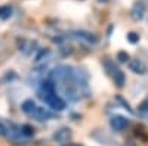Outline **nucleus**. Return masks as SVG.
I'll use <instances>...</instances> for the list:
<instances>
[{"instance_id":"0eeeda50","label":"nucleus","mask_w":148,"mask_h":146,"mask_svg":"<svg viewBox=\"0 0 148 146\" xmlns=\"http://www.w3.org/2000/svg\"><path fill=\"white\" fill-rule=\"evenodd\" d=\"M144 15H145V5L144 3H135V6H133V9H132V16L136 19V21H139V19H142L144 18Z\"/></svg>"},{"instance_id":"dca6fc26","label":"nucleus","mask_w":148,"mask_h":146,"mask_svg":"<svg viewBox=\"0 0 148 146\" xmlns=\"http://www.w3.org/2000/svg\"><path fill=\"white\" fill-rule=\"evenodd\" d=\"M64 146H80V145H71V143H68V145H64Z\"/></svg>"},{"instance_id":"f8f14e48","label":"nucleus","mask_w":148,"mask_h":146,"mask_svg":"<svg viewBox=\"0 0 148 146\" xmlns=\"http://www.w3.org/2000/svg\"><path fill=\"white\" fill-rule=\"evenodd\" d=\"M19 131H21V134H24V136H33L34 134V131H33V128L30 126H22L19 128Z\"/></svg>"},{"instance_id":"20e7f679","label":"nucleus","mask_w":148,"mask_h":146,"mask_svg":"<svg viewBox=\"0 0 148 146\" xmlns=\"http://www.w3.org/2000/svg\"><path fill=\"white\" fill-rule=\"evenodd\" d=\"M53 139H55V142H58V143H61V145H65V143L71 139V131H70V128H61V130H58L55 134H53Z\"/></svg>"},{"instance_id":"6e6552de","label":"nucleus","mask_w":148,"mask_h":146,"mask_svg":"<svg viewBox=\"0 0 148 146\" xmlns=\"http://www.w3.org/2000/svg\"><path fill=\"white\" fill-rule=\"evenodd\" d=\"M129 68H130V71L135 72V74H144L145 72V67L139 62V60H130Z\"/></svg>"},{"instance_id":"f257e3e1","label":"nucleus","mask_w":148,"mask_h":146,"mask_svg":"<svg viewBox=\"0 0 148 146\" xmlns=\"http://www.w3.org/2000/svg\"><path fill=\"white\" fill-rule=\"evenodd\" d=\"M39 97L47 106H51L53 111L59 112V111H64V109H65V101L56 92H43V90H39Z\"/></svg>"},{"instance_id":"423d86ee","label":"nucleus","mask_w":148,"mask_h":146,"mask_svg":"<svg viewBox=\"0 0 148 146\" xmlns=\"http://www.w3.org/2000/svg\"><path fill=\"white\" fill-rule=\"evenodd\" d=\"M73 37L77 39V40H83V41L89 43V44L96 43V37H95V35L90 34V33H86V31H74L73 33Z\"/></svg>"},{"instance_id":"2eb2a0df","label":"nucleus","mask_w":148,"mask_h":146,"mask_svg":"<svg viewBox=\"0 0 148 146\" xmlns=\"http://www.w3.org/2000/svg\"><path fill=\"white\" fill-rule=\"evenodd\" d=\"M127 59H129V56H127L125 52H120V53H119V60H120V62H126Z\"/></svg>"},{"instance_id":"9b49d317","label":"nucleus","mask_w":148,"mask_h":146,"mask_svg":"<svg viewBox=\"0 0 148 146\" xmlns=\"http://www.w3.org/2000/svg\"><path fill=\"white\" fill-rule=\"evenodd\" d=\"M12 15V9L9 6H2L0 7V19H8Z\"/></svg>"},{"instance_id":"f3484780","label":"nucleus","mask_w":148,"mask_h":146,"mask_svg":"<svg viewBox=\"0 0 148 146\" xmlns=\"http://www.w3.org/2000/svg\"><path fill=\"white\" fill-rule=\"evenodd\" d=\"M99 2H105V0H99Z\"/></svg>"},{"instance_id":"ddd939ff","label":"nucleus","mask_w":148,"mask_h":146,"mask_svg":"<svg viewBox=\"0 0 148 146\" xmlns=\"http://www.w3.org/2000/svg\"><path fill=\"white\" fill-rule=\"evenodd\" d=\"M127 40H129L130 43H136V41L139 40V35L135 34V33H129V34H127Z\"/></svg>"},{"instance_id":"39448f33","label":"nucleus","mask_w":148,"mask_h":146,"mask_svg":"<svg viewBox=\"0 0 148 146\" xmlns=\"http://www.w3.org/2000/svg\"><path fill=\"white\" fill-rule=\"evenodd\" d=\"M51 59H52V52L47 50V49H45V50H40L39 55L36 56L34 64H36L37 67H39V65H46Z\"/></svg>"},{"instance_id":"4468645a","label":"nucleus","mask_w":148,"mask_h":146,"mask_svg":"<svg viewBox=\"0 0 148 146\" xmlns=\"http://www.w3.org/2000/svg\"><path fill=\"white\" fill-rule=\"evenodd\" d=\"M0 136H8V127L0 121Z\"/></svg>"},{"instance_id":"1a4fd4ad","label":"nucleus","mask_w":148,"mask_h":146,"mask_svg":"<svg viewBox=\"0 0 148 146\" xmlns=\"http://www.w3.org/2000/svg\"><path fill=\"white\" fill-rule=\"evenodd\" d=\"M113 75H114V81H116L117 86L119 87H123V84H125V74H123L120 69L114 68L113 69Z\"/></svg>"},{"instance_id":"9d476101","label":"nucleus","mask_w":148,"mask_h":146,"mask_svg":"<svg viewBox=\"0 0 148 146\" xmlns=\"http://www.w3.org/2000/svg\"><path fill=\"white\" fill-rule=\"evenodd\" d=\"M21 108H22V111H24V112L30 115V114H31V111L36 108V102H34V101H31V99H28V101H25V102H24V103L21 105Z\"/></svg>"},{"instance_id":"f03ea898","label":"nucleus","mask_w":148,"mask_h":146,"mask_svg":"<svg viewBox=\"0 0 148 146\" xmlns=\"http://www.w3.org/2000/svg\"><path fill=\"white\" fill-rule=\"evenodd\" d=\"M33 118H36V120H39V121H46V120H51L53 115H52V112H49L46 108H43V106H39V105H36V108L31 111V114H30Z\"/></svg>"},{"instance_id":"7ed1b4c3","label":"nucleus","mask_w":148,"mask_h":146,"mask_svg":"<svg viewBox=\"0 0 148 146\" xmlns=\"http://www.w3.org/2000/svg\"><path fill=\"white\" fill-rule=\"evenodd\" d=\"M110 124L111 127H113V130L116 131H121V130H125L129 124V121L123 117V115H114V117H111L110 120Z\"/></svg>"}]
</instances>
